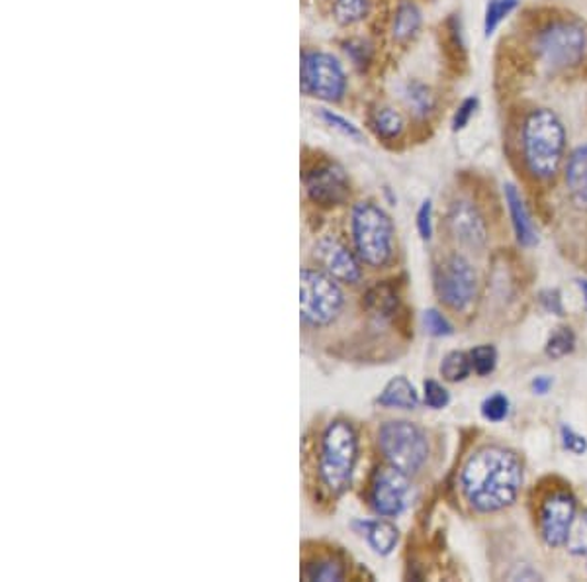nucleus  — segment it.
<instances>
[{"label": "nucleus", "instance_id": "obj_1", "mask_svg": "<svg viewBox=\"0 0 587 582\" xmlns=\"http://www.w3.org/2000/svg\"><path fill=\"white\" fill-rule=\"evenodd\" d=\"M523 483V467L515 453L490 445L467 461L460 487L478 512H498L515 502Z\"/></svg>", "mask_w": 587, "mask_h": 582}, {"label": "nucleus", "instance_id": "obj_2", "mask_svg": "<svg viewBox=\"0 0 587 582\" xmlns=\"http://www.w3.org/2000/svg\"><path fill=\"white\" fill-rule=\"evenodd\" d=\"M523 157L529 173L548 181L561 171L566 151V130L548 108H536L523 124Z\"/></svg>", "mask_w": 587, "mask_h": 582}, {"label": "nucleus", "instance_id": "obj_3", "mask_svg": "<svg viewBox=\"0 0 587 582\" xmlns=\"http://www.w3.org/2000/svg\"><path fill=\"white\" fill-rule=\"evenodd\" d=\"M300 91L323 105H339L349 93V75L338 55L313 45L300 52Z\"/></svg>", "mask_w": 587, "mask_h": 582}, {"label": "nucleus", "instance_id": "obj_4", "mask_svg": "<svg viewBox=\"0 0 587 582\" xmlns=\"http://www.w3.org/2000/svg\"><path fill=\"white\" fill-rule=\"evenodd\" d=\"M351 226L354 247L366 265L382 267L388 263L394 252V224L378 204L371 200L354 204Z\"/></svg>", "mask_w": 587, "mask_h": 582}, {"label": "nucleus", "instance_id": "obj_5", "mask_svg": "<svg viewBox=\"0 0 587 582\" xmlns=\"http://www.w3.org/2000/svg\"><path fill=\"white\" fill-rule=\"evenodd\" d=\"M356 453L359 444L353 426L343 420L333 422L323 435L320 463L321 480L333 495H341L349 487L356 463Z\"/></svg>", "mask_w": 587, "mask_h": 582}, {"label": "nucleus", "instance_id": "obj_6", "mask_svg": "<svg viewBox=\"0 0 587 582\" xmlns=\"http://www.w3.org/2000/svg\"><path fill=\"white\" fill-rule=\"evenodd\" d=\"M536 52L553 70H574L586 60V28L570 20L553 22L536 35Z\"/></svg>", "mask_w": 587, "mask_h": 582}, {"label": "nucleus", "instance_id": "obj_7", "mask_svg": "<svg viewBox=\"0 0 587 582\" xmlns=\"http://www.w3.org/2000/svg\"><path fill=\"white\" fill-rule=\"evenodd\" d=\"M378 444L389 465L406 475H414L421 469L429 455V445L424 432L404 420L386 422L381 427Z\"/></svg>", "mask_w": 587, "mask_h": 582}, {"label": "nucleus", "instance_id": "obj_8", "mask_svg": "<svg viewBox=\"0 0 587 582\" xmlns=\"http://www.w3.org/2000/svg\"><path fill=\"white\" fill-rule=\"evenodd\" d=\"M300 306L302 318L311 326H328L343 308V293L338 278L321 271L303 269L300 275Z\"/></svg>", "mask_w": 587, "mask_h": 582}, {"label": "nucleus", "instance_id": "obj_9", "mask_svg": "<svg viewBox=\"0 0 587 582\" xmlns=\"http://www.w3.org/2000/svg\"><path fill=\"white\" fill-rule=\"evenodd\" d=\"M303 187L311 202L323 209L343 204L351 194V181L343 166L325 157L303 169Z\"/></svg>", "mask_w": 587, "mask_h": 582}, {"label": "nucleus", "instance_id": "obj_10", "mask_svg": "<svg viewBox=\"0 0 587 582\" xmlns=\"http://www.w3.org/2000/svg\"><path fill=\"white\" fill-rule=\"evenodd\" d=\"M435 288L452 310H467L476 296V273L462 255H449L435 269Z\"/></svg>", "mask_w": 587, "mask_h": 582}, {"label": "nucleus", "instance_id": "obj_11", "mask_svg": "<svg viewBox=\"0 0 587 582\" xmlns=\"http://www.w3.org/2000/svg\"><path fill=\"white\" fill-rule=\"evenodd\" d=\"M574 521H576L574 496L568 493L548 496L541 508V533H543L544 543L551 548L566 546Z\"/></svg>", "mask_w": 587, "mask_h": 582}, {"label": "nucleus", "instance_id": "obj_12", "mask_svg": "<svg viewBox=\"0 0 587 582\" xmlns=\"http://www.w3.org/2000/svg\"><path fill=\"white\" fill-rule=\"evenodd\" d=\"M407 493H409V483L406 473L389 465L388 469H381L374 475L372 506L381 516L392 518L406 508Z\"/></svg>", "mask_w": 587, "mask_h": 582}, {"label": "nucleus", "instance_id": "obj_13", "mask_svg": "<svg viewBox=\"0 0 587 582\" xmlns=\"http://www.w3.org/2000/svg\"><path fill=\"white\" fill-rule=\"evenodd\" d=\"M447 222H449L450 234L455 235V240L467 247L480 250L488 242L484 216L468 200H457L450 207Z\"/></svg>", "mask_w": 587, "mask_h": 582}, {"label": "nucleus", "instance_id": "obj_14", "mask_svg": "<svg viewBox=\"0 0 587 582\" xmlns=\"http://www.w3.org/2000/svg\"><path fill=\"white\" fill-rule=\"evenodd\" d=\"M316 260L320 261L321 267L328 275L338 278L341 283H359L361 281V267L354 260L353 253L346 250L335 237H323L316 245Z\"/></svg>", "mask_w": 587, "mask_h": 582}, {"label": "nucleus", "instance_id": "obj_15", "mask_svg": "<svg viewBox=\"0 0 587 582\" xmlns=\"http://www.w3.org/2000/svg\"><path fill=\"white\" fill-rule=\"evenodd\" d=\"M424 27V14L414 0H399L389 18V38L396 45L414 42Z\"/></svg>", "mask_w": 587, "mask_h": 582}, {"label": "nucleus", "instance_id": "obj_16", "mask_svg": "<svg viewBox=\"0 0 587 582\" xmlns=\"http://www.w3.org/2000/svg\"><path fill=\"white\" fill-rule=\"evenodd\" d=\"M366 124L369 130L381 139V141H396L404 130H406V120L402 113L389 105H374L366 114Z\"/></svg>", "mask_w": 587, "mask_h": 582}, {"label": "nucleus", "instance_id": "obj_17", "mask_svg": "<svg viewBox=\"0 0 587 582\" xmlns=\"http://www.w3.org/2000/svg\"><path fill=\"white\" fill-rule=\"evenodd\" d=\"M505 200H508V209H510L511 222H513V230H515V235H517L519 244L527 245V247L535 245V224H533L527 207H525V200L519 194L513 184L505 187Z\"/></svg>", "mask_w": 587, "mask_h": 582}, {"label": "nucleus", "instance_id": "obj_18", "mask_svg": "<svg viewBox=\"0 0 587 582\" xmlns=\"http://www.w3.org/2000/svg\"><path fill=\"white\" fill-rule=\"evenodd\" d=\"M402 98L409 114L417 120H427L437 108V98L433 95L431 87L419 78L407 81L402 88Z\"/></svg>", "mask_w": 587, "mask_h": 582}, {"label": "nucleus", "instance_id": "obj_19", "mask_svg": "<svg viewBox=\"0 0 587 582\" xmlns=\"http://www.w3.org/2000/svg\"><path fill=\"white\" fill-rule=\"evenodd\" d=\"M329 17L341 28H354L369 20L374 0H328Z\"/></svg>", "mask_w": 587, "mask_h": 582}, {"label": "nucleus", "instance_id": "obj_20", "mask_svg": "<svg viewBox=\"0 0 587 582\" xmlns=\"http://www.w3.org/2000/svg\"><path fill=\"white\" fill-rule=\"evenodd\" d=\"M566 184L576 204L587 207V144L574 149V154L568 159Z\"/></svg>", "mask_w": 587, "mask_h": 582}, {"label": "nucleus", "instance_id": "obj_21", "mask_svg": "<svg viewBox=\"0 0 587 582\" xmlns=\"http://www.w3.org/2000/svg\"><path fill=\"white\" fill-rule=\"evenodd\" d=\"M378 404L386 409L414 410L419 404V396L415 392L414 384L409 383L406 377H396L382 391Z\"/></svg>", "mask_w": 587, "mask_h": 582}, {"label": "nucleus", "instance_id": "obj_22", "mask_svg": "<svg viewBox=\"0 0 587 582\" xmlns=\"http://www.w3.org/2000/svg\"><path fill=\"white\" fill-rule=\"evenodd\" d=\"M341 50L359 73H366L371 70L372 62H374V50H372L371 42H366L363 38H349L341 44Z\"/></svg>", "mask_w": 587, "mask_h": 582}, {"label": "nucleus", "instance_id": "obj_23", "mask_svg": "<svg viewBox=\"0 0 587 582\" xmlns=\"http://www.w3.org/2000/svg\"><path fill=\"white\" fill-rule=\"evenodd\" d=\"M369 541L376 553L381 555H388L392 549L396 548L397 543V528L392 526L389 521H374L369 523Z\"/></svg>", "mask_w": 587, "mask_h": 582}, {"label": "nucleus", "instance_id": "obj_24", "mask_svg": "<svg viewBox=\"0 0 587 582\" xmlns=\"http://www.w3.org/2000/svg\"><path fill=\"white\" fill-rule=\"evenodd\" d=\"M364 305L369 308V313L384 318L396 310L397 296L388 285H376L369 290V295L364 298Z\"/></svg>", "mask_w": 587, "mask_h": 582}, {"label": "nucleus", "instance_id": "obj_25", "mask_svg": "<svg viewBox=\"0 0 587 582\" xmlns=\"http://www.w3.org/2000/svg\"><path fill=\"white\" fill-rule=\"evenodd\" d=\"M470 371H472V361H470V356L462 351H452L440 363V374L450 383L465 381Z\"/></svg>", "mask_w": 587, "mask_h": 582}, {"label": "nucleus", "instance_id": "obj_26", "mask_svg": "<svg viewBox=\"0 0 587 582\" xmlns=\"http://www.w3.org/2000/svg\"><path fill=\"white\" fill-rule=\"evenodd\" d=\"M345 576V569L335 559H320L311 565H306L303 579L306 581H341Z\"/></svg>", "mask_w": 587, "mask_h": 582}, {"label": "nucleus", "instance_id": "obj_27", "mask_svg": "<svg viewBox=\"0 0 587 582\" xmlns=\"http://www.w3.org/2000/svg\"><path fill=\"white\" fill-rule=\"evenodd\" d=\"M519 0H490L485 7L484 30L485 35H492L501 22L517 9Z\"/></svg>", "mask_w": 587, "mask_h": 582}, {"label": "nucleus", "instance_id": "obj_28", "mask_svg": "<svg viewBox=\"0 0 587 582\" xmlns=\"http://www.w3.org/2000/svg\"><path fill=\"white\" fill-rule=\"evenodd\" d=\"M318 116H320L321 123L329 126V128H333V130H338L339 134H343L346 138H363V131H361V128L354 126V124L351 123L349 118H345L343 114L335 113V110H331V108L321 106V108H318Z\"/></svg>", "mask_w": 587, "mask_h": 582}, {"label": "nucleus", "instance_id": "obj_29", "mask_svg": "<svg viewBox=\"0 0 587 582\" xmlns=\"http://www.w3.org/2000/svg\"><path fill=\"white\" fill-rule=\"evenodd\" d=\"M576 346V336L570 328H558L554 331L553 336L548 338L546 343V356L553 357V359H562V357L568 356L574 351Z\"/></svg>", "mask_w": 587, "mask_h": 582}, {"label": "nucleus", "instance_id": "obj_30", "mask_svg": "<svg viewBox=\"0 0 587 582\" xmlns=\"http://www.w3.org/2000/svg\"><path fill=\"white\" fill-rule=\"evenodd\" d=\"M470 361H472V369L476 373L485 377L498 366V351L493 346H478L470 351Z\"/></svg>", "mask_w": 587, "mask_h": 582}, {"label": "nucleus", "instance_id": "obj_31", "mask_svg": "<svg viewBox=\"0 0 587 582\" xmlns=\"http://www.w3.org/2000/svg\"><path fill=\"white\" fill-rule=\"evenodd\" d=\"M482 414L490 422H503L510 414V399L505 394H492L490 399L484 400L482 404Z\"/></svg>", "mask_w": 587, "mask_h": 582}, {"label": "nucleus", "instance_id": "obj_32", "mask_svg": "<svg viewBox=\"0 0 587 582\" xmlns=\"http://www.w3.org/2000/svg\"><path fill=\"white\" fill-rule=\"evenodd\" d=\"M566 546L574 555H587V514L581 516L579 521H574Z\"/></svg>", "mask_w": 587, "mask_h": 582}, {"label": "nucleus", "instance_id": "obj_33", "mask_svg": "<svg viewBox=\"0 0 587 582\" xmlns=\"http://www.w3.org/2000/svg\"><path fill=\"white\" fill-rule=\"evenodd\" d=\"M424 324L427 331L431 336H437V338H442V336H450L452 334V326H450L449 320L439 313V310H427L424 314Z\"/></svg>", "mask_w": 587, "mask_h": 582}, {"label": "nucleus", "instance_id": "obj_34", "mask_svg": "<svg viewBox=\"0 0 587 582\" xmlns=\"http://www.w3.org/2000/svg\"><path fill=\"white\" fill-rule=\"evenodd\" d=\"M449 400V392L445 391L437 381H425V404L429 409H445Z\"/></svg>", "mask_w": 587, "mask_h": 582}, {"label": "nucleus", "instance_id": "obj_35", "mask_svg": "<svg viewBox=\"0 0 587 582\" xmlns=\"http://www.w3.org/2000/svg\"><path fill=\"white\" fill-rule=\"evenodd\" d=\"M476 106H478V98H474V96L462 100V105L458 106L457 113L452 116V130L458 131L467 128L470 118L474 116Z\"/></svg>", "mask_w": 587, "mask_h": 582}, {"label": "nucleus", "instance_id": "obj_36", "mask_svg": "<svg viewBox=\"0 0 587 582\" xmlns=\"http://www.w3.org/2000/svg\"><path fill=\"white\" fill-rule=\"evenodd\" d=\"M417 230L424 240H431L433 235V204L431 200H425L417 210Z\"/></svg>", "mask_w": 587, "mask_h": 582}, {"label": "nucleus", "instance_id": "obj_37", "mask_svg": "<svg viewBox=\"0 0 587 582\" xmlns=\"http://www.w3.org/2000/svg\"><path fill=\"white\" fill-rule=\"evenodd\" d=\"M562 442H564V447L574 455H584L587 452L586 437L576 434L572 427L562 426Z\"/></svg>", "mask_w": 587, "mask_h": 582}, {"label": "nucleus", "instance_id": "obj_38", "mask_svg": "<svg viewBox=\"0 0 587 582\" xmlns=\"http://www.w3.org/2000/svg\"><path fill=\"white\" fill-rule=\"evenodd\" d=\"M541 300H543L544 308H546L548 313L558 314V316H562V313H564V310H562L561 298H558V293H556V290H553V293H551V290L544 293Z\"/></svg>", "mask_w": 587, "mask_h": 582}, {"label": "nucleus", "instance_id": "obj_39", "mask_svg": "<svg viewBox=\"0 0 587 582\" xmlns=\"http://www.w3.org/2000/svg\"><path fill=\"white\" fill-rule=\"evenodd\" d=\"M551 387H553V381L548 377H536L535 381H533V391L536 394H546V392L551 391Z\"/></svg>", "mask_w": 587, "mask_h": 582}, {"label": "nucleus", "instance_id": "obj_40", "mask_svg": "<svg viewBox=\"0 0 587 582\" xmlns=\"http://www.w3.org/2000/svg\"><path fill=\"white\" fill-rule=\"evenodd\" d=\"M578 287L581 290V295H584V306H586L587 310V281H578Z\"/></svg>", "mask_w": 587, "mask_h": 582}]
</instances>
